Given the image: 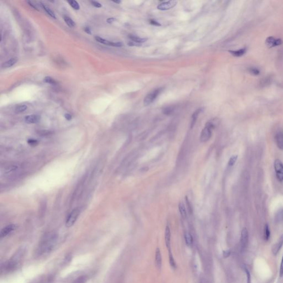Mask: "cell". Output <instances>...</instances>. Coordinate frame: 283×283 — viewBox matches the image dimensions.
<instances>
[{
  "label": "cell",
  "mask_w": 283,
  "mask_h": 283,
  "mask_svg": "<svg viewBox=\"0 0 283 283\" xmlns=\"http://www.w3.org/2000/svg\"><path fill=\"white\" fill-rule=\"evenodd\" d=\"M237 158H238V156L237 155H235V156H232L230 159H229V161H228V165L229 166H233L235 163H236V161L237 160Z\"/></svg>",
  "instance_id": "cell-31"
},
{
  "label": "cell",
  "mask_w": 283,
  "mask_h": 283,
  "mask_svg": "<svg viewBox=\"0 0 283 283\" xmlns=\"http://www.w3.org/2000/svg\"><path fill=\"white\" fill-rule=\"evenodd\" d=\"M184 237H185V241L187 246H190L193 242V238L191 234L189 233V232H186L184 235Z\"/></svg>",
  "instance_id": "cell-21"
},
{
  "label": "cell",
  "mask_w": 283,
  "mask_h": 283,
  "mask_svg": "<svg viewBox=\"0 0 283 283\" xmlns=\"http://www.w3.org/2000/svg\"><path fill=\"white\" fill-rule=\"evenodd\" d=\"M280 276L281 277H283V256L282 262H281V265H280Z\"/></svg>",
  "instance_id": "cell-39"
},
{
  "label": "cell",
  "mask_w": 283,
  "mask_h": 283,
  "mask_svg": "<svg viewBox=\"0 0 283 283\" xmlns=\"http://www.w3.org/2000/svg\"><path fill=\"white\" fill-rule=\"evenodd\" d=\"M248 71L250 73L253 75H258L259 74H260V71L258 69L256 68H250L248 69Z\"/></svg>",
  "instance_id": "cell-32"
},
{
  "label": "cell",
  "mask_w": 283,
  "mask_h": 283,
  "mask_svg": "<svg viewBox=\"0 0 283 283\" xmlns=\"http://www.w3.org/2000/svg\"><path fill=\"white\" fill-rule=\"evenodd\" d=\"M178 207L179 212H180V215H181V216L182 218H183V219H186V216H187V214H186V211L185 207V206H184V205L183 203L180 202V203L179 204Z\"/></svg>",
  "instance_id": "cell-20"
},
{
  "label": "cell",
  "mask_w": 283,
  "mask_h": 283,
  "mask_svg": "<svg viewBox=\"0 0 283 283\" xmlns=\"http://www.w3.org/2000/svg\"><path fill=\"white\" fill-rule=\"evenodd\" d=\"M88 280V277L86 275L81 276L79 278H77L73 283H85Z\"/></svg>",
  "instance_id": "cell-27"
},
{
  "label": "cell",
  "mask_w": 283,
  "mask_h": 283,
  "mask_svg": "<svg viewBox=\"0 0 283 283\" xmlns=\"http://www.w3.org/2000/svg\"><path fill=\"white\" fill-rule=\"evenodd\" d=\"M177 2L175 1H168L164 2L158 6L157 8L159 10H168L172 8L177 5Z\"/></svg>",
  "instance_id": "cell-8"
},
{
  "label": "cell",
  "mask_w": 283,
  "mask_h": 283,
  "mask_svg": "<svg viewBox=\"0 0 283 283\" xmlns=\"http://www.w3.org/2000/svg\"><path fill=\"white\" fill-rule=\"evenodd\" d=\"M27 109V106L26 105H22L18 106L16 108V112L17 113L23 112Z\"/></svg>",
  "instance_id": "cell-28"
},
{
  "label": "cell",
  "mask_w": 283,
  "mask_h": 283,
  "mask_svg": "<svg viewBox=\"0 0 283 283\" xmlns=\"http://www.w3.org/2000/svg\"><path fill=\"white\" fill-rule=\"evenodd\" d=\"M202 109H198V110L196 111L193 115H192V117H191V128H193L194 127V126H195V123H196V122L197 121V119L198 118V116H199V115L200 113V112L202 111Z\"/></svg>",
  "instance_id": "cell-18"
},
{
  "label": "cell",
  "mask_w": 283,
  "mask_h": 283,
  "mask_svg": "<svg viewBox=\"0 0 283 283\" xmlns=\"http://www.w3.org/2000/svg\"><path fill=\"white\" fill-rule=\"evenodd\" d=\"M95 38L96 40V41L99 42L100 43L104 44L105 45H107V46H113V47H121L123 46L122 43H121V42H110V41H109L108 40H106L105 39L102 38L100 37H97V36L95 37Z\"/></svg>",
  "instance_id": "cell-9"
},
{
  "label": "cell",
  "mask_w": 283,
  "mask_h": 283,
  "mask_svg": "<svg viewBox=\"0 0 283 283\" xmlns=\"http://www.w3.org/2000/svg\"><path fill=\"white\" fill-rule=\"evenodd\" d=\"M270 236V232L269 228V226L266 224L264 227V238L265 241H268L269 239Z\"/></svg>",
  "instance_id": "cell-24"
},
{
  "label": "cell",
  "mask_w": 283,
  "mask_h": 283,
  "mask_svg": "<svg viewBox=\"0 0 283 283\" xmlns=\"http://www.w3.org/2000/svg\"><path fill=\"white\" fill-rule=\"evenodd\" d=\"M27 2L28 3V4L29 5V6H31L32 8H34V10H38V9H37V7H36L34 5H33V4L32 3L31 1H27Z\"/></svg>",
  "instance_id": "cell-43"
},
{
  "label": "cell",
  "mask_w": 283,
  "mask_h": 283,
  "mask_svg": "<svg viewBox=\"0 0 283 283\" xmlns=\"http://www.w3.org/2000/svg\"><path fill=\"white\" fill-rule=\"evenodd\" d=\"M17 62V59L16 58H11L10 60L5 62L2 64V68H8L14 65Z\"/></svg>",
  "instance_id": "cell-19"
},
{
  "label": "cell",
  "mask_w": 283,
  "mask_h": 283,
  "mask_svg": "<svg viewBox=\"0 0 283 283\" xmlns=\"http://www.w3.org/2000/svg\"><path fill=\"white\" fill-rule=\"evenodd\" d=\"M44 81L48 84H51V85H56L57 82L54 79L52 78L50 76H47L44 79Z\"/></svg>",
  "instance_id": "cell-30"
},
{
  "label": "cell",
  "mask_w": 283,
  "mask_h": 283,
  "mask_svg": "<svg viewBox=\"0 0 283 283\" xmlns=\"http://www.w3.org/2000/svg\"><path fill=\"white\" fill-rule=\"evenodd\" d=\"M57 240V236L54 233H49L43 239L38 249L39 256L47 254L50 252L55 246Z\"/></svg>",
  "instance_id": "cell-1"
},
{
  "label": "cell",
  "mask_w": 283,
  "mask_h": 283,
  "mask_svg": "<svg viewBox=\"0 0 283 283\" xmlns=\"http://www.w3.org/2000/svg\"><path fill=\"white\" fill-rule=\"evenodd\" d=\"M17 168H18V167L16 165H11V166L8 167L6 169L5 173L8 174V173L12 172L17 170Z\"/></svg>",
  "instance_id": "cell-33"
},
{
  "label": "cell",
  "mask_w": 283,
  "mask_h": 283,
  "mask_svg": "<svg viewBox=\"0 0 283 283\" xmlns=\"http://www.w3.org/2000/svg\"><path fill=\"white\" fill-rule=\"evenodd\" d=\"M162 88H158L154 90L152 92L147 95L143 101L144 106H147L152 104L157 98L158 96L160 94V93L162 92Z\"/></svg>",
  "instance_id": "cell-4"
},
{
  "label": "cell",
  "mask_w": 283,
  "mask_h": 283,
  "mask_svg": "<svg viewBox=\"0 0 283 283\" xmlns=\"http://www.w3.org/2000/svg\"><path fill=\"white\" fill-rule=\"evenodd\" d=\"M27 142L30 146H36L38 144V142L34 139H29Z\"/></svg>",
  "instance_id": "cell-34"
},
{
  "label": "cell",
  "mask_w": 283,
  "mask_h": 283,
  "mask_svg": "<svg viewBox=\"0 0 283 283\" xmlns=\"http://www.w3.org/2000/svg\"><path fill=\"white\" fill-rule=\"evenodd\" d=\"M155 263L158 269H160L162 267V258L160 249L159 248H157L156 250L155 254Z\"/></svg>",
  "instance_id": "cell-14"
},
{
  "label": "cell",
  "mask_w": 283,
  "mask_h": 283,
  "mask_svg": "<svg viewBox=\"0 0 283 283\" xmlns=\"http://www.w3.org/2000/svg\"><path fill=\"white\" fill-rule=\"evenodd\" d=\"M165 243L168 250L171 249V232L169 227L167 226L165 230Z\"/></svg>",
  "instance_id": "cell-12"
},
{
  "label": "cell",
  "mask_w": 283,
  "mask_h": 283,
  "mask_svg": "<svg viewBox=\"0 0 283 283\" xmlns=\"http://www.w3.org/2000/svg\"><path fill=\"white\" fill-rule=\"evenodd\" d=\"M231 253V252L230 249H227V250L223 251V257H224L225 258H227L230 257Z\"/></svg>",
  "instance_id": "cell-35"
},
{
  "label": "cell",
  "mask_w": 283,
  "mask_h": 283,
  "mask_svg": "<svg viewBox=\"0 0 283 283\" xmlns=\"http://www.w3.org/2000/svg\"><path fill=\"white\" fill-rule=\"evenodd\" d=\"M244 270H245V272L246 273L247 277V283H251V275H250V273H249V270L247 269H246V268H244Z\"/></svg>",
  "instance_id": "cell-36"
},
{
  "label": "cell",
  "mask_w": 283,
  "mask_h": 283,
  "mask_svg": "<svg viewBox=\"0 0 283 283\" xmlns=\"http://www.w3.org/2000/svg\"><path fill=\"white\" fill-rule=\"evenodd\" d=\"M275 141H276L278 147H279V148L280 149H283V134L282 133H280V132L278 133L275 135Z\"/></svg>",
  "instance_id": "cell-17"
},
{
  "label": "cell",
  "mask_w": 283,
  "mask_h": 283,
  "mask_svg": "<svg viewBox=\"0 0 283 283\" xmlns=\"http://www.w3.org/2000/svg\"><path fill=\"white\" fill-rule=\"evenodd\" d=\"M247 52L246 48H243L237 50H230L229 52L235 57H240L243 56Z\"/></svg>",
  "instance_id": "cell-16"
},
{
  "label": "cell",
  "mask_w": 283,
  "mask_h": 283,
  "mask_svg": "<svg viewBox=\"0 0 283 283\" xmlns=\"http://www.w3.org/2000/svg\"><path fill=\"white\" fill-rule=\"evenodd\" d=\"M283 41L280 38H276L274 37H269L265 40V44L269 48L275 47L282 45Z\"/></svg>",
  "instance_id": "cell-7"
},
{
  "label": "cell",
  "mask_w": 283,
  "mask_h": 283,
  "mask_svg": "<svg viewBox=\"0 0 283 283\" xmlns=\"http://www.w3.org/2000/svg\"><path fill=\"white\" fill-rule=\"evenodd\" d=\"M68 3L69 4V5L71 6L74 10H79L80 9V6H79V4L76 1H68Z\"/></svg>",
  "instance_id": "cell-29"
},
{
  "label": "cell",
  "mask_w": 283,
  "mask_h": 283,
  "mask_svg": "<svg viewBox=\"0 0 283 283\" xmlns=\"http://www.w3.org/2000/svg\"><path fill=\"white\" fill-rule=\"evenodd\" d=\"M84 31L86 33H87L88 34H91V29H90L89 27H85L84 28Z\"/></svg>",
  "instance_id": "cell-41"
},
{
  "label": "cell",
  "mask_w": 283,
  "mask_h": 283,
  "mask_svg": "<svg viewBox=\"0 0 283 283\" xmlns=\"http://www.w3.org/2000/svg\"><path fill=\"white\" fill-rule=\"evenodd\" d=\"M283 244V235L279 238L278 242L272 247V252L274 256H277Z\"/></svg>",
  "instance_id": "cell-13"
},
{
  "label": "cell",
  "mask_w": 283,
  "mask_h": 283,
  "mask_svg": "<svg viewBox=\"0 0 283 283\" xmlns=\"http://www.w3.org/2000/svg\"><path fill=\"white\" fill-rule=\"evenodd\" d=\"M91 2L92 5L96 8H100V7H102V5L99 2H96V1H91Z\"/></svg>",
  "instance_id": "cell-38"
},
{
  "label": "cell",
  "mask_w": 283,
  "mask_h": 283,
  "mask_svg": "<svg viewBox=\"0 0 283 283\" xmlns=\"http://www.w3.org/2000/svg\"><path fill=\"white\" fill-rule=\"evenodd\" d=\"M129 38H130V39H131L133 42H136L137 43H144V42H146L147 41V39H146V38H142L136 37V36H132V35H130L129 36Z\"/></svg>",
  "instance_id": "cell-23"
},
{
  "label": "cell",
  "mask_w": 283,
  "mask_h": 283,
  "mask_svg": "<svg viewBox=\"0 0 283 283\" xmlns=\"http://www.w3.org/2000/svg\"><path fill=\"white\" fill-rule=\"evenodd\" d=\"M80 212L79 208H75L68 215L65 222V226L67 227H70L74 225L77 220Z\"/></svg>",
  "instance_id": "cell-5"
},
{
  "label": "cell",
  "mask_w": 283,
  "mask_h": 283,
  "mask_svg": "<svg viewBox=\"0 0 283 283\" xmlns=\"http://www.w3.org/2000/svg\"><path fill=\"white\" fill-rule=\"evenodd\" d=\"M65 118H66L67 120H68V121H70V120L72 119V116H71V115H70V114H69V113H66V114L65 115Z\"/></svg>",
  "instance_id": "cell-42"
},
{
  "label": "cell",
  "mask_w": 283,
  "mask_h": 283,
  "mask_svg": "<svg viewBox=\"0 0 283 283\" xmlns=\"http://www.w3.org/2000/svg\"><path fill=\"white\" fill-rule=\"evenodd\" d=\"M215 127H216V124L212 121L208 122L206 124L205 127L200 134V141L201 142L205 143L208 141L210 139L212 136V130L215 128Z\"/></svg>",
  "instance_id": "cell-2"
},
{
  "label": "cell",
  "mask_w": 283,
  "mask_h": 283,
  "mask_svg": "<svg viewBox=\"0 0 283 283\" xmlns=\"http://www.w3.org/2000/svg\"><path fill=\"white\" fill-rule=\"evenodd\" d=\"M201 283H207V282H205V281H204V282H201Z\"/></svg>",
  "instance_id": "cell-46"
},
{
  "label": "cell",
  "mask_w": 283,
  "mask_h": 283,
  "mask_svg": "<svg viewBox=\"0 0 283 283\" xmlns=\"http://www.w3.org/2000/svg\"><path fill=\"white\" fill-rule=\"evenodd\" d=\"M186 204H187V205H188V210H189L190 212H192V206H191V205L190 204V202H189V199L188 198V197L186 196Z\"/></svg>",
  "instance_id": "cell-37"
},
{
  "label": "cell",
  "mask_w": 283,
  "mask_h": 283,
  "mask_svg": "<svg viewBox=\"0 0 283 283\" xmlns=\"http://www.w3.org/2000/svg\"><path fill=\"white\" fill-rule=\"evenodd\" d=\"M23 251H21L17 252V253L15 254L14 256H13L12 258L10 260L8 261L6 265V268L7 270H13L15 269L18 264L21 262L20 261L22 259V257L23 256Z\"/></svg>",
  "instance_id": "cell-3"
},
{
  "label": "cell",
  "mask_w": 283,
  "mask_h": 283,
  "mask_svg": "<svg viewBox=\"0 0 283 283\" xmlns=\"http://www.w3.org/2000/svg\"><path fill=\"white\" fill-rule=\"evenodd\" d=\"M40 120V117L36 115L27 116L25 117V121L28 123H36Z\"/></svg>",
  "instance_id": "cell-15"
},
{
  "label": "cell",
  "mask_w": 283,
  "mask_h": 283,
  "mask_svg": "<svg viewBox=\"0 0 283 283\" xmlns=\"http://www.w3.org/2000/svg\"><path fill=\"white\" fill-rule=\"evenodd\" d=\"M168 251H169V264H170V266L172 267H173V268H175L176 267H177V264H176V263H175V261L174 260V258L173 257V254H172L171 249H169Z\"/></svg>",
  "instance_id": "cell-22"
},
{
  "label": "cell",
  "mask_w": 283,
  "mask_h": 283,
  "mask_svg": "<svg viewBox=\"0 0 283 283\" xmlns=\"http://www.w3.org/2000/svg\"><path fill=\"white\" fill-rule=\"evenodd\" d=\"M274 169L276 176L279 181H283V164L279 159H276L274 162Z\"/></svg>",
  "instance_id": "cell-6"
},
{
  "label": "cell",
  "mask_w": 283,
  "mask_h": 283,
  "mask_svg": "<svg viewBox=\"0 0 283 283\" xmlns=\"http://www.w3.org/2000/svg\"><path fill=\"white\" fill-rule=\"evenodd\" d=\"M64 21L65 22V23H67V25L69 27H74L75 26V22H74L73 20L72 19H71L69 17H68V16H64Z\"/></svg>",
  "instance_id": "cell-25"
},
{
  "label": "cell",
  "mask_w": 283,
  "mask_h": 283,
  "mask_svg": "<svg viewBox=\"0 0 283 283\" xmlns=\"http://www.w3.org/2000/svg\"><path fill=\"white\" fill-rule=\"evenodd\" d=\"M17 228V226L16 225L14 224H11L10 225L7 226L5 227H4L0 233V237L1 238H3L5 237L13 231H15Z\"/></svg>",
  "instance_id": "cell-11"
},
{
  "label": "cell",
  "mask_w": 283,
  "mask_h": 283,
  "mask_svg": "<svg viewBox=\"0 0 283 283\" xmlns=\"http://www.w3.org/2000/svg\"><path fill=\"white\" fill-rule=\"evenodd\" d=\"M113 2H115V3H116V4H120V3H121V1H113Z\"/></svg>",
  "instance_id": "cell-45"
},
{
  "label": "cell",
  "mask_w": 283,
  "mask_h": 283,
  "mask_svg": "<svg viewBox=\"0 0 283 283\" xmlns=\"http://www.w3.org/2000/svg\"><path fill=\"white\" fill-rule=\"evenodd\" d=\"M248 242V232L246 228H243L241 232V248L244 250L246 248Z\"/></svg>",
  "instance_id": "cell-10"
},
{
  "label": "cell",
  "mask_w": 283,
  "mask_h": 283,
  "mask_svg": "<svg viewBox=\"0 0 283 283\" xmlns=\"http://www.w3.org/2000/svg\"><path fill=\"white\" fill-rule=\"evenodd\" d=\"M115 21V19L114 18H110L107 19V23H111L113 22V21Z\"/></svg>",
  "instance_id": "cell-44"
},
{
  "label": "cell",
  "mask_w": 283,
  "mask_h": 283,
  "mask_svg": "<svg viewBox=\"0 0 283 283\" xmlns=\"http://www.w3.org/2000/svg\"><path fill=\"white\" fill-rule=\"evenodd\" d=\"M42 7H43V9L46 11V12L49 16L52 17L53 18H55V15L54 13L53 12L52 10L49 7H48L46 5H44L43 4L42 5Z\"/></svg>",
  "instance_id": "cell-26"
},
{
  "label": "cell",
  "mask_w": 283,
  "mask_h": 283,
  "mask_svg": "<svg viewBox=\"0 0 283 283\" xmlns=\"http://www.w3.org/2000/svg\"><path fill=\"white\" fill-rule=\"evenodd\" d=\"M150 23L152 25H154V26H160V24L159 22H158L155 21V20H151L150 21Z\"/></svg>",
  "instance_id": "cell-40"
}]
</instances>
